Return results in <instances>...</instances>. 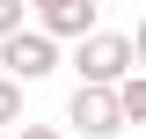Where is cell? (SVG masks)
<instances>
[{
	"mask_svg": "<svg viewBox=\"0 0 146 139\" xmlns=\"http://www.w3.org/2000/svg\"><path fill=\"white\" fill-rule=\"evenodd\" d=\"M66 66L80 73V88H117L124 73H139V37H124V29H88L80 44H73Z\"/></svg>",
	"mask_w": 146,
	"mask_h": 139,
	"instance_id": "cell-1",
	"label": "cell"
},
{
	"mask_svg": "<svg viewBox=\"0 0 146 139\" xmlns=\"http://www.w3.org/2000/svg\"><path fill=\"white\" fill-rule=\"evenodd\" d=\"M58 66H66V44H51V37H44V29H29V22H22L15 37H0V73H7L15 88L51 81Z\"/></svg>",
	"mask_w": 146,
	"mask_h": 139,
	"instance_id": "cell-2",
	"label": "cell"
},
{
	"mask_svg": "<svg viewBox=\"0 0 146 139\" xmlns=\"http://www.w3.org/2000/svg\"><path fill=\"white\" fill-rule=\"evenodd\" d=\"M29 15H36L29 29H44L51 44H80L88 29H102V7H95V0H36Z\"/></svg>",
	"mask_w": 146,
	"mask_h": 139,
	"instance_id": "cell-3",
	"label": "cell"
},
{
	"mask_svg": "<svg viewBox=\"0 0 146 139\" xmlns=\"http://www.w3.org/2000/svg\"><path fill=\"white\" fill-rule=\"evenodd\" d=\"M66 124H73L80 139H117V132H124L110 88H73V95H66Z\"/></svg>",
	"mask_w": 146,
	"mask_h": 139,
	"instance_id": "cell-4",
	"label": "cell"
},
{
	"mask_svg": "<svg viewBox=\"0 0 146 139\" xmlns=\"http://www.w3.org/2000/svg\"><path fill=\"white\" fill-rule=\"evenodd\" d=\"M110 95H117V117L124 124H146V73H124Z\"/></svg>",
	"mask_w": 146,
	"mask_h": 139,
	"instance_id": "cell-5",
	"label": "cell"
},
{
	"mask_svg": "<svg viewBox=\"0 0 146 139\" xmlns=\"http://www.w3.org/2000/svg\"><path fill=\"white\" fill-rule=\"evenodd\" d=\"M0 124H29V88H15L0 73Z\"/></svg>",
	"mask_w": 146,
	"mask_h": 139,
	"instance_id": "cell-6",
	"label": "cell"
},
{
	"mask_svg": "<svg viewBox=\"0 0 146 139\" xmlns=\"http://www.w3.org/2000/svg\"><path fill=\"white\" fill-rule=\"evenodd\" d=\"M22 22H29V7H22V0H0V37H15Z\"/></svg>",
	"mask_w": 146,
	"mask_h": 139,
	"instance_id": "cell-7",
	"label": "cell"
},
{
	"mask_svg": "<svg viewBox=\"0 0 146 139\" xmlns=\"http://www.w3.org/2000/svg\"><path fill=\"white\" fill-rule=\"evenodd\" d=\"M15 139H66L58 124H15Z\"/></svg>",
	"mask_w": 146,
	"mask_h": 139,
	"instance_id": "cell-8",
	"label": "cell"
},
{
	"mask_svg": "<svg viewBox=\"0 0 146 139\" xmlns=\"http://www.w3.org/2000/svg\"><path fill=\"white\" fill-rule=\"evenodd\" d=\"M22 7H36V0H22Z\"/></svg>",
	"mask_w": 146,
	"mask_h": 139,
	"instance_id": "cell-9",
	"label": "cell"
},
{
	"mask_svg": "<svg viewBox=\"0 0 146 139\" xmlns=\"http://www.w3.org/2000/svg\"><path fill=\"white\" fill-rule=\"evenodd\" d=\"M95 7H102V0H95Z\"/></svg>",
	"mask_w": 146,
	"mask_h": 139,
	"instance_id": "cell-10",
	"label": "cell"
}]
</instances>
